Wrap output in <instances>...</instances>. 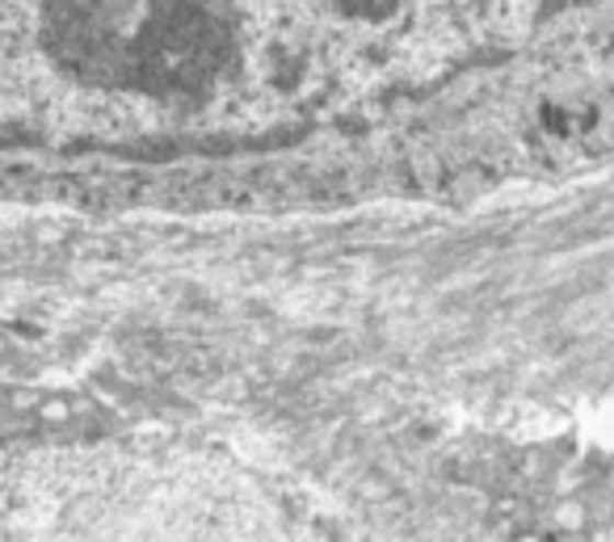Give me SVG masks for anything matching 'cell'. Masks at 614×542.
I'll return each instance as SVG.
<instances>
[{"label":"cell","mask_w":614,"mask_h":542,"mask_svg":"<svg viewBox=\"0 0 614 542\" xmlns=\"http://www.w3.org/2000/svg\"><path fill=\"white\" fill-rule=\"evenodd\" d=\"M552 521H556V530H585V505H577V500H564Z\"/></svg>","instance_id":"1"}]
</instances>
